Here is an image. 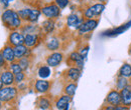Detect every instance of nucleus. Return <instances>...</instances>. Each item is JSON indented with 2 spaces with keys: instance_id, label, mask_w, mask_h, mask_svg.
Instances as JSON below:
<instances>
[{
  "instance_id": "25",
  "label": "nucleus",
  "mask_w": 131,
  "mask_h": 110,
  "mask_svg": "<svg viewBox=\"0 0 131 110\" xmlns=\"http://www.w3.org/2000/svg\"><path fill=\"white\" fill-rule=\"evenodd\" d=\"M30 11H31V8H30V7H24V8L19 9V10L17 11V13H18V15L21 18L22 21H28Z\"/></svg>"
},
{
  "instance_id": "19",
  "label": "nucleus",
  "mask_w": 131,
  "mask_h": 110,
  "mask_svg": "<svg viewBox=\"0 0 131 110\" xmlns=\"http://www.w3.org/2000/svg\"><path fill=\"white\" fill-rule=\"evenodd\" d=\"M71 100H72V96H70V95L65 94V95H63V96H61V97L57 100V102H56V107H57V109L64 110L66 107L69 106Z\"/></svg>"
},
{
  "instance_id": "36",
  "label": "nucleus",
  "mask_w": 131,
  "mask_h": 110,
  "mask_svg": "<svg viewBox=\"0 0 131 110\" xmlns=\"http://www.w3.org/2000/svg\"><path fill=\"white\" fill-rule=\"evenodd\" d=\"M113 110H129V107L128 106H121V105H119V106H115L114 109Z\"/></svg>"
},
{
  "instance_id": "15",
  "label": "nucleus",
  "mask_w": 131,
  "mask_h": 110,
  "mask_svg": "<svg viewBox=\"0 0 131 110\" xmlns=\"http://www.w3.org/2000/svg\"><path fill=\"white\" fill-rule=\"evenodd\" d=\"M121 97H122V105L131 106V85L124 87L122 90H120Z\"/></svg>"
},
{
  "instance_id": "28",
  "label": "nucleus",
  "mask_w": 131,
  "mask_h": 110,
  "mask_svg": "<svg viewBox=\"0 0 131 110\" xmlns=\"http://www.w3.org/2000/svg\"><path fill=\"white\" fill-rule=\"evenodd\" d=\"M69 59H70L72 62L75 63V64H77L78 62H81V61H84V60H85L82 56H81L80 52H77V51L72 52V53L70 54V56H69Z\"/></svg>"
},
{
  "instance_id": "17",
  "label": "nucleus",
  "mask_w": 131,
  "mask_h": 110,
  "mask_svg": "<svg viewBox=\"0 0 131 110\" xmlns=\"http://www.w3.org/2000/svg\"><path fill=\"white\" fill-rule=\"evenodd\" d=\"M61 46V42H60V39L56 36H50L47 39V42H46V47L49 51H57Z\"/></svg>"
},
{
  "instance_id": "3",
  "label": "nucleus",
  "mask_w": 131,
  "mask_h": 110,
  "mask_svg": "<svg viewBox=\"0 0 131 110\" xmlns=\"http://www.w3.org/2000/svg\"><path fill=\"white\" fill-rule=\"evenodd\" d=\"M41 14L48 19H57L61 15V8L56 3H49L41 7Z\"/></svg>"
},
{
  "instance_id": "11",
  "label": "nucleus",
  "mask_w": 131,
  "mask_h": 110,
  "mask_svg": "<svg viewBox=\"0 0 131 110\" xmlns=\"http://www.w3.org/2000/svg\"><path fill=\"white\" fill-rule=\"evenodd\" d=\"M1 53H2V55H3V57H4V59H5V61L6 62H14L15 61V53H14V48L12 45H10V44H8V45H5L4 48L2 49V51H1Z\"/></svg>"
},
{
  "instance_id": "4",
  "label": "nucleus",
  "mask_w": 131,
  "mask_h": 110,
  "mask_svg": "<svg viewBox=\"0 0 131 110\" xmlns=\"http://www.w3.org/2000/svg\"><path fill=\"white\" fill-rule=\"evenodd\" d=\"M17 95V88L14 86H5L2 87L0 90V101L1 102H8L14 99Z\"/></svg>"
},
{
  "instance_id": "7",
  "label": "nucleus",
  "mask_w": 131,
  "mask_h": 110,
  "mask_svg": "<svg viewBox=\"0 0 131 110\" xmlns=\"http://www.w3.org/2000/svg\"><path fill=\"white\" fill-rule=\"evenodd\" d=\"M84 21H85V17L79 15L77 13H71L67 17V25H68V27L76 29V30H78L80 28V26L82 25Z\"/></svg>"
},
{
  "instance_id": "27",
  "label": "nucleus",
  "mask_w": 131,
  "mask_h": 110,
  "mask_svg": "<svg viewBox=\"0 0 131 110\" xmlns=\"http://www.w3.org/2000/svg\"><path fill=\"white\" fill-rule=\"evenodd\" d=\"M38 107H39V109L41 110L49 109L50 108V102H49V100L48 98H46V97L39 98V100H38Z\"/></svg>"
},
{
  "instance_id": "37",
  "label": "nucleus",
  "mask_w": 131,
  "mask_h": 110,
  "mask_svg": "<svg viewBox=\"0 0 131 110\" xmlns=\"http://www.w3.org/2000/svg\"><path fill=\"white\" fill-rule=\"evenodd\" d=\"M5 59H4V57H3V55H2V53L0 52V67H3V66H5Z\"/></svg>"
},
{
  "instance_id": "14",
  "label": "nucleus",
  "mask_w": 131,
  "mask_h": 110,
  "mask_svg": "<svg viewBox=\"0 0 131 110\" xmlns=\"http://www.w3.org/2000/svg\"><path fill=\"white\" fill-rule=\"evenodd\" d=\"M0 79H1V81L3 82V84L5 86H10V85H12L15 82V80H14V74L10 70L2 71L0 73Z\"/></svg>"
},
{
  "instance_id": "5",
  "label": "nucleus",
  "mask_w": 131,
  "mask_h": 110,
  "mask_svg": "<svg viewBox=\"0 0 131 110\" xmlns=\"http://www.w3.org/2000/svg\"><path fill=\"white\" fill-rule=\"evenodd\" d=\"M130 27H131V19L128 22H126V23H124V24H122V25H120L118 27H115V28L108 29V30L104 31L101 34V36H104V37H115V36H118V35L124 33L126 30H128Z\"/></svg>"
},
{
  "instance_id": "8",
  "label": "nucleus",
  "mask_w": 131,
  "mask_h": 110,
  "mask_svg": "<svg viewBox=\"0 0 131 110\" xmlns=\"http://www.w3.org/2000/svg\"><path fill=\"white\" fill-rule=\"evenodd\" d=\"M24 38H25V35L21 31L19 32L17 30H13L9 34L8 43L10 45H12L13 47L18 46V45H22V44H24Z\"/></svg>"
},
{
  "instance_id": "33",
  "label": "nucleus",
  "mask_w": 131,
  "mask_h": 110,
  "mask_svg": "<svg viewBox=\"0 0 131 110\" xmlns=\"http://www.w3.org/2000/svg\"><path fill=\"white\" fill-rule=\"evenodd\" d=\"M24 79H25V74L23 73V71L22 72H20V73H17L14 75V80H15V83H22L23 81H24Z\"/></svg>"
},
{
  "instance_id": "22",
  "label": "nucleus",
  "mask_w": 131,
  "mask_h": 110,
  "mask_svg": "<svg viewBox=\"0 0 131 110\" xmlns=\"http://www.w3.org/2000/svg\"><path fill=\"white\" fill-rule=\"evenodd\" d=\"M118 76H122L125 78H131V64L124 63L119 69Z\"/></svg>"
},
{
  "instance_id": "31",
  "label": "nucleus",
  "mask_w": 131,
  "mask_h": 110,
  "mask_svg": "<svg viewBox=\"0 0 131 110\" xmlns=\"http://www.w3.org/2000/svg\"><path fill=\"white\" fill-rule=\"evenodd\" d=\"M9 70H10L14 75L17 74V73H20V72H22V71H23L18 62H11L10 63V65H9Z\"/></svg>"
},
{
  "instance_id": "44",
  "label": "nucleus",
  "mask_w": 131,
  "mask_h": 110,
  "mask_svg": "<svg viewBox=\"0 0 131 110\" xmlns=\"http://www.w3.org/2000/svg\"><path fill=\"white\" fill-rule=\"evenodd\" d=\"M77 1H83V0H77Z\"/></svg>"
},
{
  "instance_id": "30",
  "label": "nucleus",
  "mask_w": 131,
  "mask_h": 110,
  "mask_svg": "<svg viewBox=\"0 0 131 110\" xmlns=\"http://www.w3.org/2000/svg\"><path fill=\"white\" fill-rule=\"evenodd\" d=\"M18 63H19L20 67L22 68V70H23V71H24V70H27V68H28V67H29V65H30L29 58H28L27 56H25V57H22V58L18 59Z\"/></svg>"
},
{
  "instance_id": "26",
  "label": "nucleus",
  "mask_w": 131,
  "mask_h": 110,
  "mask_svg": "<svg viewBox=\"0 0 131 110\" xmlns=\"http://www.w3.org/2000/svg\"><path fill=\"white\" fill-rule=\"evenodd\" d=\"M129 85V81L128 78H125V77H122V76H118L117 79V82H116V89L117 90H122L124 87L128 86Z\"/></svg>"
},
{
  "instance_id": "38",
  "label": "nucleus",
  "mask_w": 131,
  "mask_h": 110,
  "mask_svg": "<svg viewBox=\"0 0 131 110\" xmlns=\"http://www.w3.org/2000/svg\"><path fill=\"white\" fill-rule=\"evenodd\" d=\"M113 109H114V106H112V105H109V104H108L107 106H105V107H104V109L103 110H113Z\"/></svg>"
},
{
  "instance_id": "16",
  "label": "nucleus",
  "mask_w": 131,
  "mask_h": 110,
  "mask_svg": "<svg viewBox=\"0 0 131 110\" xmlns=\"http://www.w3.org/2000/svg\"><path fill=\"white\" fill-rule=\"evenodd\" d=\"M14 53H15V58L17 60L22 58V57H25V56H29L30 54V49L25 46L24 44L22 45H18V46H14Z\"/></svg>"
},
{
  "instance_id": "1",
  "label": "nucleus",
  "mask_w": 131,
  "mask_h": 110,
  "mask_svg": "<svg viewBox=\"0 0 131 110\" xmlns=\"http://www.w3.org/2000/svg\"><path fill=\"white\" fill-rule=\"evenodd\" d=\"M1 19L4 25L12 30H17L22 26V20L19 17L17 11L13 9H6L1 14Z\"/></svg>"
},
{
  "instance_id": "35",
  "label": "nucleus",
  "mask_w": 131,
  "mask_h": 110,
  "mask_svg": "<svg viewBox=\"0 0 131 110\" xmlns=\"http://www.w3.org/2000/svg\"><path fill=\"white\" fill-rule=\"evenodd\" d=\"M14 0H0V4L4 7V8H7L8 6H9V4L11 3V2H13Z\"/></svg>"
},
{
  "instance_id": "39",
  "label": "nucleus",
  "mask_w": 131,
  "mask_h": 110,
  "mask_svg": "<svg viewBox=\"0 0 131 110\" xmlns=\"http://www.w3.org/2000/svg\"><path fill=\"white\" fill-rule=\"evenodd\" d=\"M3 85H4V84H3V82H2V81H1V79H0V90H1V88L3 87Z\"/></svg>"
},
{
  "instance_id": "34",
  "label": "nucleus",
  "mask_w": 131,
  "mask_h": 110,
  "mask_svg": "<svg viewBox=\"0 0 131 110\" xmlns=\"http://www.w3.org/2000/svg\"><path fill=\"white\" fill-rule=\"evenodd\" d=\"M89 45H87V46H84L83 48H81V50L79 51L80 52V54H81V56H82L84 59H86L87 58V56H88V53H89Z\"/></svg>"
},
{
  "instance_id": "29",
  "label": "nucleus",
  "mask_w": 131,
  "mask_h": 110,
  "mask_svg": "<svg viewBox=\"0 0 131 110\" xmlns=\"http://www.w3.org/2000/svg\"><path fill=\"white\" fill-rule=\"evenodd\" d=\"M77 90V84L76 83H69L65 87V93L70 96H74Z\"/></svg>"
},
{
  "instance_id": "12",
  "label": "nucleus",
  "mask_w": 131,
  "mask_h": 110,
  "mask_svg": "<svg viewBox=\"0 0 131 110\" xmlns=\"http://www.w3.org/2000/svg\"><path fill=\"white\" fill-rule=\"evenodd\" d=\"M49 87H50V83H49V81H47L46 79L36 80L35 84H34V89L38 93H47L49 90Z\"/></svg>"
},
{
  "instance_id": "23",
  "label": "nucleus",
  "mask_w": 131,
  "mask_h": 110,
  "mask_svg": "<svg viewBox=\"0 0 131 110\" xmlns=\"http://www.w3.org/2000/svg\"><path fill=\"white\" fill-rule=\"evenodd\" d=\"M50 68L49 65H42L37 70V75L41 79H46L50 76Z\"/></svg>"
},
{
  "instance_id": "18",
  "label": "nucleus",
  "mask_w": 131,
  "mask_h": 110,
  "mask_svg": "<svg viewBox=\"0 0 131 110\" xmlns=\"http://www.w3.org/2000/svg\"><path fill=\"white\" fill-rule=\"evenodd\" d=\"M41 30L45 32L46 34H51L56 29V22L53 19H46L41 23Z\"/></svg>"
},
{
  "instance_id": "2",
  "label": "nucleus",
  "mask_w": 131,
  "mask_h": 110,
  "mask_svg": "<svg viewBox=\"0 0 131 110\" xmlns=\"http://www.w3.org/2000/svg\"><path fill=\"white\" fill-rule=\"evenodd\" d=\"M105 8H106V4L104 2L92 4L85 8L83 16L85 17V19H98L101 14L104 12Z\"/></svg>"
},
{
  "instance_id": "13",
  "label": "nucleus",
  "mask_w": 131,
  "mask_h": 110,
  "mask_svg": "<svg viewBox=\"0 0 131 110\" xmlns=\"http://www.w3.org/2000/svg\"><path fill=\"white\" fill-rule=\"evenodd\" d=\"M39 42V34L33 33V34H25L24 38V45L28 48H32L36 46Z\"/></svg>"
},
{
  "instance_id": "9",
  "label": "nucleus",
  "mask_w": 131,
  "mask_h": 110,
  "mask_svg": "<svg viewBox=\"0 0 131 110\" xmlns=\"http://www.w3.org/2000/svg\"><path fill=\"white\" fill-rule=\"evenodd\" d=\"M106 102L109 105L112 106H119L122 105V97H121V93L119 90H111L106 97Z\"/></svg>"
},
{
  "instance_id": "40",
  "label": "nucleus",
  "mask_w": 131,
  "mask_h": 110,
  "mask_svg": "<svg viewBox=\"0 0 131 110\" xmlns=\"http://www.w3.org/2000/svg\"><path fill=\"white\" fill-rule=\"evenodd\" d=\"M128 53H129V54L131 55V44L129 45V49H128Z\"/></svg>"
},
{
  "instance_id": "32",
  "label": "nucleus",
  "mask_w": 131,
  "mask_h": 110,
  "mask_svg": "<svg viewBox=\"0 0 131 110\" xmlns=\"http://www.w3.org/2000/svg\"><path fill=\"white\" fill-rule=\"evenodd\" d=\"M54 3L62 9H65L66 7L70 4V0H54Z\"/></svg>"
},
{
  "instance_id": "43",
  "label": "nucleus",
  "mask_w": 131,
  "mask_h": 110,
  "mask_svg": "<svg viewBox=\"0 0 131 110\" xmlns=\"http://www.w3.org/2000/svg\"><path fill=\"white\" fill-rule=\"evenodd\" d=\"M0 108H1V101H0Z\"/></svg>"
},
{
  "instance_id": "10",
  "label": "nucleus",
  "mask_w": 131,
  "mask_h": 110,
  "mask_svg": "<svg viewBox=\"0 0 131 110\" xmlns=\"http://www.w3.org/2000/svg\"><path fill=\"white\" fill-rule=\"evenodd\" d=\"M64 59V55L61 52L58 51H53L51 54H49L47 57V64L49 67H57L59 66Z\"/></svg>"
},
{
  "instance_id": "45",
  "label": "nucleus",
  "mask_w": 131,
  "mask_h": 110,
  "mask_svg": "<svg viewBox=\"0 0 131 110\" xmlns=\"http://www.w3.org/2000/svg\"><path fill=\"white\" fill-rule=\"evenodd\" d=\"M130 85H131V84H130Z\"/></svg>"
},
{
  "instance_id": "20",
  "label": "nucleus",
  "mask_w": 131,
  "mask_h": 110,
  "mask_svg": "<svg viewBox=\"0 0 131 110\" xmlns=\"http://www.w3.org/2000/svg\"><path fill=\"white\" fill-rule=\"evenodd\" d=\"M41 31V27L37 26V25H34L33 23L30 24H26L24 26L21 27V32L25 35V34H33V33H37L39 34Z\"/></svg>"
},
{
  "instance_id": "21",
  "label": "nucleus",
  "mask_w": 131,
  "mask_h": 110,
  "mask_svg": "<svg viewBox=\"0 0 131 110\" xmlns=\"http://www.w3.org/2000/svg\"><path fill=\"white\" fill-rule=\"evenodd\" d=\"M67 74H68V77L71 79L72 81L76 82V81L79 80L80 76H81V69L78 68V67H71L68 70Z\"/></svg>"
},
{
  "instance_id": "42",
  "label": "nucleus",
  "mask_w": 131,
  "mask_h": 110,
  "mask_svg": "<svg viewBox=\"0 0 131 110\" xmlns=\"http://www.w3.org/2000/svg\"><path fill=\"white\" fill-rule=\"evenodd\" d=\"M64 110H69V106H68V107H66V108Z\"/></svg>"
},
{
  "instance_id": "6",
  "label": "nucleus",
  "mask_w": 131,
  "mask_h": 110,
  "mask_svg": "<svg viewBox=\"0 0 131 110\" xmlns=\"http://www.w3.org/2000/svg\"><path fill=\"white\" fill-rule=\"evenodd\" d=\"M98 24V19H85L83 24L78 29V32H79L80 35H85V34L89 33V32H92L93 30H95L97 28Z\"/></svg>"
},
{
  "instance_id": "41",
  "label": "nucleus",
  "mask_w": 131,
  "mask_h": 110,
  "mask_svg": "<svg viewBox=\"0 0 131 110\" xmlns=\"http://www.w3.org/2000/svg\"><path fill=\"white\" fill-rule=\"evenodd\" d=\"M97 1H100V2H104V3L106 2V0H97Z\"/></svg>"
},
{
  "instance_id": "24",
  "label": "nucleus",
  "mask_w": 131,
  "mask_h": 110,
  "mask_svg": "<svg viewBox=\"0 0 131 110\" xmlns=\"http://www.w3.org/2000/svg\"><path fill=\"white\" fill-rule=\"evenodd\" d=\"M41 14V10L38 9V8H31V11H30V14H29V18H28V21L29 23H36L38 21V18Z\"/></svg>"
}]
</instances>
